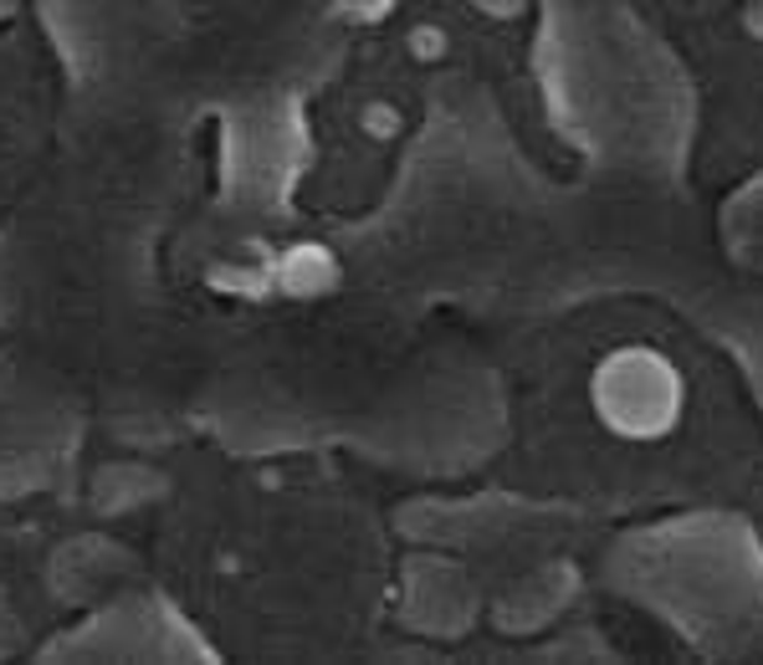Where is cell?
Instances as JSON below:
<instances>
[{
  "label": "cell",
  "mask_w": 763,
  "mask_h": 665,
  "mask_svg": "<svg viewBox=\"0 0 763 665\" xmlns=\"http://www.w3.org/2000/svg\"><path fill=\"white\" fill-rule=\"evenodd\" d=\"M589 410L620 440H661L687 414V374L661 348H615L589 374Z\"/></svg>",
  "instance_id": "1"
},
{
  "label": "cell",
  "mask_w": 763,
  "mask_h": 665,
  "mask_svg": "<svg viewBox=\"0 0 763 665\" xmlns=\"http://www.w3.org/2000/svg\"><path fill=\"white\" fill-rule=\"evenodd\" d=\"M282 287L297 292V297H313V292L333 287V256L318 252V246H297L282 261Z\"/></svg>",
  "instance_id": "2"
},
{
  "label": "cell",
  "mask_w": 763,
  "mask_h": 665,
  "mask_svg": "<svg viewBox=\"0 0 763 665\" xmlns=\"http://www.w3.org/2000/svg\"><path fill=\"white\" fill-rule=\"evenodd\" d=\"M359 128H364V139H374V144H395L405 133V113L395 103H369L359 113Z\"/></svg>",
  "instance_id": "3"
},
{
  "label": "cell",
  "mask_w": 763,
  "mask_h": 665,
  "mask_svg": "<svg viewBox=\"0 0 763 665\" xmlns=\"http://www.w3.org/2000/svg\"><path fill=\"white\" fill-rule=\"evenodd\" d=\"M410 56H416L420 67H436L452 56V37H446V26H416L410 31Z\"/></svg>",
  "instance_id": "4"
},
{
  "label": "cell",
  "mask_w": 763,
  "mask_h": 665,
  "mask_svg": "<svg viewBox=\"0 0 763 665\" xmlns=\"http://www.w3.org/2000/svg\"><path fill=\"white\" fill-rule=\"evenodd\" d=\"M738 21H743V37L763 47V0H743V16Z\"/></svg>",
  "instance_id": "5"
}]
</instances>
